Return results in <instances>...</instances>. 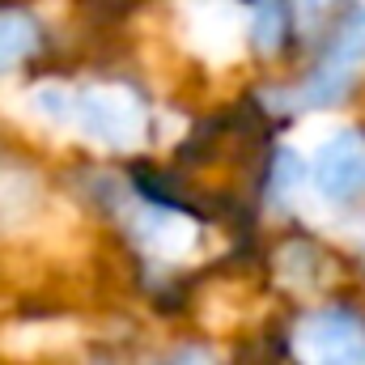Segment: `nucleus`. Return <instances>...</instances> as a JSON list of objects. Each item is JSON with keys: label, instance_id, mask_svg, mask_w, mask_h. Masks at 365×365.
Instances as JSON below:
<instances>
[{"label": "nucleus", "instance_id": "obj_6", "mask_svg": "<svg viewBox=\"0 0 365 365\" xmlns=\"http://www.w3.org/2000/svg\"><path fill=\"white\" fill-rule=\"evenodd\" d=\"M255 43L264 51L280 47V9L276 4H259V13H255Z\"/></svg>", "mask_w": 365, "mask_h": 365}, {"label": "nucleus", "instance_id": "obj_2", "mask_svg": "<svg viewBox=\"0 0 365 365\" xmlns=\"http://www.w3.org/2000/svg\"><path fill=\"white\" fill-rule=\"evenodd\" d=\"M293 357L302 365H365V327L344 310H323L297 323Z\"/></svg>", "mask_w": 365, "mask_h": 365}, {"label": "nucleus", "instance_id": "obj_4", "mask_svg": "<svg viewBox=\"0 0 365 365\" xmlns=\"http://www.w3.org/2000/svg\"><path fill=\"white\" fill-rule=\"evenodd\" d=\"M323 272H327V259H323L319 247L293 242V247H284L280 259H276V276H280L284 284H293V289H319Z\"/></svg>", "mask_w": 365, "mask_h": 365}, {"label": "nucleus", "instance_id": "obj_3", "mask_svg": "<svg viewBox=\"0 0 365 365\" xmlns=\"http://www.w3.org/2000/svg\"><path fill=\"white\" fill-rule=\"evenodd\" d=\"M314 187L327 200H340V204L361 200L365 195V136L361 132L344 128V132H336L319 149V158H314Z\"/></svg>", "mask_w": 365, "mask_h": 365}, {"label": "nucleus", "instance_id": "obj_5", "mask_svg": "<svg viewBox=\"0 0 365 365\" xmlns=\"http://www.w3.org/2000/svg\"><path fill=\"white\" fill-rule=\"evenodd\" d=\"M34 43H38V30H34L30 17H21V13L0 17V68L21 64V60L34 51Z\"/></svg>", "mask_w": 365, "mask_h": 365}, {"label": "nucleus", "instance_id": "obj_1", "mask_svg": "<svg viewBox=\"0 0 365 365\" xmlns=\"http://www.w3.org/2000/svg\"><path fill=\"white\" fill-rule=\"evenodd\" d=\"M38 106L60 119L73 123L86 140L106 145V149H132L145 132V110L136 102V93L123 86H93V90H43Z\"/></svg>", "mask_w": 365, "mask_h": 365}]
</instances>
